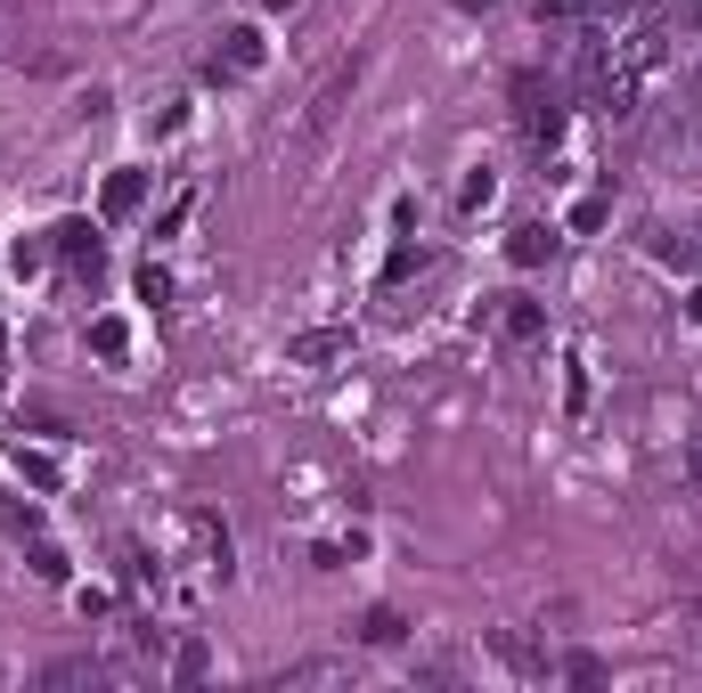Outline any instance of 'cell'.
Masks as SVG:
<instances>
[{"instance_id":"cell-7","label":"cell","mask_w":702,"mask_h":693,"mask_svg":"<svg viewBox=\"0 0 702 693\" xmlns=\"http://www.w3.org/2000/svg\"><path fill=\"white\" fill-rule=\"evenodd\" d=\"M50 237H57V254H66L74 269H98V228L91 221H57Z\"/></svg>"},{"instance_id":"cell-20","label":"cell","mask_w":702,"mask_h":693,"mask_svg":"<svg viewBox=\"0 0 702 693\" xmlns=\"http://www.w3.org/2000/svg\"><path fill=\"white\" fill-rule=\"evenodd\" d=\"M408 269H417V245H392V262H384V286H401Z\"/></svg>"},{"instance_id":"cell-3","label":"cell","mask_w":702,"mask_h":693,"mask_svg":"<svg viewBox=\"0 0 702 693\" xmlns=\"http://www.w3.org/2000/svg\"><path fill=\"white\" fill-rule=\"evenodd\" d=\"M139 204H148V172H107V188H98V221H131Z\"/></svg>"},{"instance_id":"cell-1","label":"cell","mask_w":702,"mask_h":693,"mask_svg":"<svg viewBox=\"0 0 702 693\" xmlns=\"http://www.w3.org/2000/svg\"><path fill=\"white\" fill-rule=\"evenodd\" d=\"M514 131H523L531 147H555V139H564V107H555V90L531 66L514 74Z\"/></svg>"},{"instance_id":"cell-8","label":"cell","mask_w":702,"mask_h":693,"mask_svg":"<svg viewBox=\"0 0 702 693\" xmlns=\"http://www.w3.org/2000/svg\"><path fill=\"white\" fill-rule=\"evenodd\" d=\"M17 481H25V490H57V481H66V466H57L50 449H17Z\"/></svg>"},{"instance_id":"cell-2","label":"cell","mask_w":702,"mask_h":693,"mask_svg":"<svg viewBox=\"0 0 702 693\" xmlns=\"http://www.w3.org/2000/svg\"><path fill=\"white\" fill-rule=\"evenodd\" d=\"M262 66H270V41H262V25H230L204 74H213V82H245V74H262Z\"/></svg>"},{"instance_id":"cell-19","label":"cell","mask_w":702,"mask_h":693,"mask_svg":"<svg viewBox=\"0 0 702 693\" xmlns=\"http://www.w3.org/2000/svg\"><path fill=\"white\" fill-rule=\"evenodd\" d=\"M670 262H687L694 278H702V228H694V237H670Z\"/></svg>"},{"instance_id":"cell-17","label":"cell","mask_w":702,"mask_h":693,"mask_svg":"<svg viewBox=\"0 0 702 693\" xmlns=\"http://www.w3.org/2000/svg\"><path fill=\"white\" fill-rule=\"evenodd\" d=\"M564 678H572V685H605V661H596V653H572Z\"/></svg>"},{"instance_id":"cell-14","label":"cell","mask_w":702,"mask_h":693,"mask_svg":"<svg viewBox=\"0 0 702 693\" xmlns=\"http://www.w3.org/2000/svg\"><path fill=\"white\" fill-rule=\"evenodd\" d=\"M33 579H50V587H57V579H66V555H57V547H50V539H41V547H33Z\"/></svg>"},{"instance_id":"cell-13","label":"cell","mask_w":702,"mask_h":693,"mask_svg":"<svg viewBox=\"0 0 702 693\" xmlns=\"http://www.w3.org/2000/svg\"><path fill=\"white\" fill-rule=\"evenodd\" d=\"M204 669H213V661H204V644H180V653H172V678H180V685H196Z\"/></svg>"},{"instance_id":"cell-25","label":"cell","mask_w":702,"mask_h":693,"mask_svg":"<svg viewBox=\"0 0 702 693\" xmlns=\"http://www.w3.org/2000/svg\"><path fill=\"white\" fill-rule=\"evenodd\" d=\"M694 620H702V604H694Z\"/></svg>"},{"instance_id":"cell-15","label":"cell","mask_w":702,"mask_h":693,"mask_svg":"<svg viewBox=\"0 0 702 693\" xmlns=\"http://www.w3.org/2000/svg\"><path fill=\"white\" fill-rule=\"evenodd\" d=\"M605 213H613L605 196H581V204H572V228H581V237H588V228H605Z\"/></svg>"},{"instance_id":"cell-9","label":"cell","mask_w":702,"mask_h":693,"mask_svg":"<svg viewBox=\"0 0 702 693\" xmlns=\"http://www.w3.org/2000/svg\"><path fill=\"white\" fill-rule=\"evenodd\" d=\"M91 351H98V360H123V351H131V327H123L115 310H107V319H91Z\"/></svg>"},{"instance_id":"cell-5","label":"cell","mask_w":702,"mask_h":693,"mask_svg":"<svg viewBox=\"0 0 702 693\" xmlns=\"http://www.w3.org/2000/svg\"><path fill=\"white\" fill-rule=\"evenodd\" d=\"M547 254H555V228H547V221H523V228L507 237V262H514V269H540Z\"/></svg>"},{"instance_id":"cell-24","label":"cell","mask_w":702,"mask_h":693,"mask_svg":"<svg viewBox=\"0 0 702 693\" xmlns=\"http://www.w3.org/2000/svg\"><path fill=\"white\" fill-rule=\"evenodd\" d=\"M458 9H499V0H458Z\"/></svg>"},{"instance_id":"cell-6","label":"cell","mask_w":702,"mask_h":693,"mask_svg":"<svg viewBox=\"0 0 702 693\" xmlns=\"http://www.w3.org/2000/svg\"><path fill=\"white\" fill-rule=\"evenodd\" d=\"M343 343H351V327H319V334H295V343H286V360H295V367H319V360H336Z\"/></svg>"},{"instance_id":"cell-10","label":"cell","mask_w":702,"mask_h":693,"mask_svg":"<svg viewBox=\"0 0 702 693\" xmlns=\"http://www.w3.org/2000/svg\"><path fill=\"white\" fill-rule=\"evenodd\" d=\"M360 637H368V644H401V637H408V620L392 612V604H376V612L360 620Z\"/></svg>"},{"instance_id":"cell-12","label":"cell","mask_w":702,"mask_h":693,"mask_svg":"<svg viewBox=\"0 0 702 693\" xmlns=\"http://www.w3.org/2000/svg\"><path fill=\"white\" fill-rule=\"evenodd\" d=\"M490 196H499V180H490V172H466V188H458V213H482Z\"/></svg>"},{"instance_id":"cell-11","label":"cell","mask_w":702,"mask_h":693,"mask_svg":"<svg viewBox=\"0 0 702 693\" xmlns=\"http://www.w3.org/2000/svg\"><path fill=\"white\" fill-rule=\"evenodd\" d=\"M351 82H360V66H343V74H336V82H327V90L311 98V131H327V115H336V98L351 90Z\"/></svg>"},{"instance_id":"cell-23","label":"cell","mask_w":702,"mask_h":693,"mask_svg":"<svg viewBox=\"0 0 702 693\" xmlns=\"http://www.w3.org/2000/svg\"><path fill=\"white\" fill-rule=\"evenodd\" d=\"M286 9H302V0H270V17H286Z\"/></svg>"},{"instance_id":"cell-4","label":"cell","mask_w":702,"mask_h":693,"mask_svg":"<svg viewBox=\"0 0 702 693\" xmlns=\"http://www.w3.org/2000/svg\"><path fill=\"white\" fill-rule=\"evenodd\" d=\"M499 327H507V343H547V310L531 302V294H507V310H499Z\"/></svg>"},{"instance_id":"cell-22","label":"cell","mask_w":702,"mask_h":693,"mask_svg":"<svg viewBox=\"0 0 702 693\" xmlns=\"http://www.w3.org/2000/svg\"><path fill=\"white\" fill-rule=\"evenodd\" d=\"M687 473H694V490H702V449H687Z\"/></svg>"},{"instance_id":"cell-18","label":"cell","mask_w":702,"mask_h":693,"mask_svg":"<svg viewBox=\"0 0 702 693\" xmlns=\"http://www.w3.org/2000/svg\"><path fill=\"white\" fill-rule=\"evenodd\" d=\"M139 302H172V278H163V269L148 262V269H139Z\"/></svg>"},{"instance_id":"cell-21","label":"cell","mask_w":702,"mask_h":693,"mask_svg":"<svg viewBox=\"0 0 702 693\" xmlns=\"http://www.w3.org/2000/svg\"><path fill=\"white\" fill-rule=\"evenodd\" d=\"M687 319H694V327H702V286H694V294H687Z\"/></svg>"},{"instance_id":"cell-16","label":"cell","mask_w":702,"mask_h":693,"mask_svg":"<svg viewBox=\"0 0 702 693\" xmlns=\"http://www.w3.org/2000/svg\"><path fill=\"white\" fill-rule=\"evenodd\" d=\"M564 408H572V416H581V408H588V367H581V360H572V367H564Z\"/></svg>"}]
</instances>
